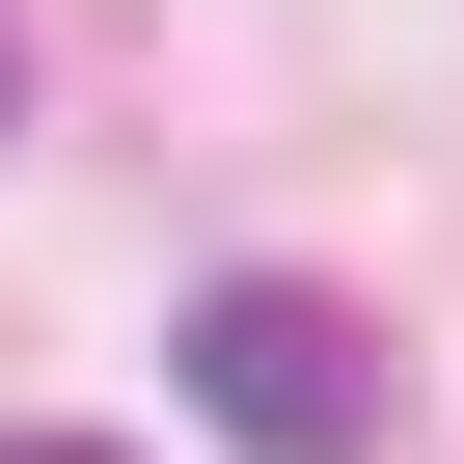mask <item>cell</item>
I'll list each match as a JSON object with an SVG mask.
<instances>
[{"instance_id": "7a4b0ae2", "label": "cell", "mask_w": 464, "mask_h": 464, "mask_svg": "<svg viewBox=\"0 0 464 464\" xmlns=\"http://www.w3.org/2000/svg\"><path fill=\"white\" fill-rule=\"evenodd\" d=\"M0 464H110V437H0Z\"/></svg>"}, {"instance_id": "6da1fadb", "label": "cell", "mask_w": 464, "mask_h": 464, "mask_svg": "<svg viewBox=\"0 0 464 464\" xmlns=\"http://www.w3.org/2000/svg\"><path fill=\"white\" fill-rule=\"evenodd\" d=\"M164 355H191V437L218 464H382V328L328 274H218Z\"/></svg>"}, {"instance_id": "3957f363", "label": "cell", "mask_w": 464, "mask_h": 464, "mask_svg": "<svg viewBox=\"0 0 464 464\" xmlns=\"http://www.w3.org/2000/svg\"><path fill=\"white\" fill-rule=\"evenodd\" d=\"M0 110H28V28H0Z\"/></svg>"}]
</instances>
